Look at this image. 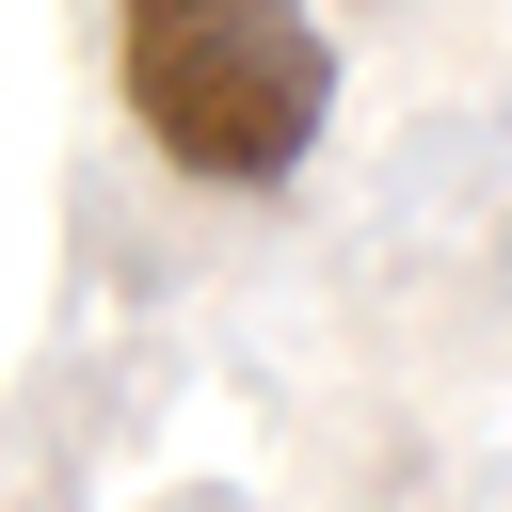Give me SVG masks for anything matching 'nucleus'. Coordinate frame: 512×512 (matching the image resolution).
<instances>
[{
    "instance_id": "f257e3e1",
    "label": "nucleus",
    "mask_w": 512,
    "mask_h": 512,
    "mask_svg": "<svg viewBox=\"0 0 512 512\" xmlns=\"http://www.w3.org/2000/svg\"><path fill=\"white\" fill-rule=\"evenodd\" d=\"M112 96L192 192H288L336 128L320 0H112Z\"/></svg>"
}]
</instances>
